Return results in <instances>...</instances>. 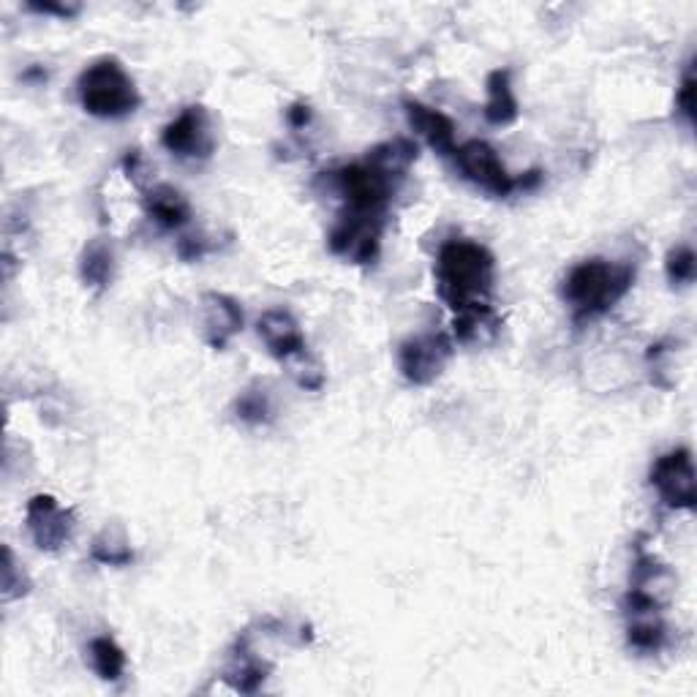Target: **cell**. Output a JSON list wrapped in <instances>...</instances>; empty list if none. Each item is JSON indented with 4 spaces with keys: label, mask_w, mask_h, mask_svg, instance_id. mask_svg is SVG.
<instances>
[{
    "label": "cell",
    "mask_w": 697,
    "mask_h": 697,
    "mask_svg": "<svg viewBox=\"0 0 697 697\" xmlns=\"http://www.w3.org/2000/svg\"><path fill=\"white\" fill-rule=\"evenodd\" d=\"M494 254L474 240H447L438 249L436 286L453 311L485 303V297L494 290Z\"/></svg>",
    "instance_id": "cell-1"
},
{
    "label": "cell",
    "mask_w": 697,
    "mask_h": 697,
    "mask_svg": "<svg viewBox=\"0 0 697 697\" xmlns=\"http://www.w3.org/2000/svg\"><path fill=\"white\" fill-rule=\"evenodd\" d=\"M633 281L635 270L629 264L586 260L564 281V300L573 305L575 320H592L613 309L627 294Z\"/></svg>",
    "instance_id": "cell-2"
},
{
    "label": "cell",
    "mask_w": 697,
    "mask_h": 697,
    "mask_svg": "<svg viewBox=\"0 0 697 697\" xmlns=\"http://www.w3.org/2000/svg\"><path fill=\"white\" fill-rule=\"evenodd\" d=\"M80 104L93 118H125L140 107L134 80L118 58H99L77 80Z\"/></svg>",
    "instance_id": "cell-3"
},
{
    "label": "cell",
    "mask_w": 697,
    "mask_h": 697,
    "mask_svg": "<svg viewBox=\"0 0 697 697\" xmlns=\"http://www.w3.org/2000/svg\"><path fill=\"white\" fill-rule=\"evenodd\" d=\"M335 185L344 194L352 210H363V213H382L387 210L390 200L395 194V180L393 174L378 170L376 164H371L368 159L363 164L344 166V170L333 172Z\"/></svg>",
    "instance_id": "cell-4"
},
{
    "label": "cell",
    "mask_w": 697,
    "mask_h": 697,
    "mask_svg": "<svg viewBox=\"0 0 697 697\" xmlns=\"http://www.w3.org/2000/svg\"><path fill=\"white\" fill-rule=\"evenodd\" d=\"M382 230V213H363V210L348 208L330 232V249L357 264H371L378 256Z\"/></svg>",
    "instance_id": "cell-5"
},
{
    "label": "cell",
    "mask_w": 697,
    "mask_h": 697,
    "mask_svg": "<svg viewBox=\"0 0 697 697\" xmlns=\"http://www.w3.org/2000/svg\"><path fill=\"white\" fill-rule=\"evenodd\" d=\"M26 526L36 548L55 553L65 543H71L77 521L71 509L60 507L55 496L36 494L26 507Z\"/></svg>",
    "instance_id": "cell-6"
},
{
    "label": "cell",
    "mask_w": 697,
    "mask_h": 697,
    "mask_svg": "<svg viewBox=\"0 0 697 697\" xmlns=\"http://www.w3.org/2000/svg\"><path fill=\"white\" fill-rule=\"evenodd\" d=\"M455 161H458V170L464 172V178L488 191V194L507 196L518 189V178L507 172V166L502 164V159L488 142L472 140L455 148Z\"/></svg>",
    "instance_id": "cell-7"
},
{
    "label": "cell",
    "mask_w": 697,
    "mask_h": 697,
    "mask_svg": "<svg viewBox=\"0 0 697 697\" xmlns=\"http://www.w3.org/2000/svg\"><path fill=\"white\" fill-rule=\"evenodd\" d=\"M651 485L659 491L663 502L673 509H693L697 502L693 453L684 447L670 449L651 468Z\"/></svg>",
    "instance_id": "cell-8"
},
{
    "label": "cell",
    "mask_w": 697,
    "mask_h": 697,
    "mask_svg": "<svg viewBox=\"0 0 697 697\" xmlns=\"http://www.w3.org/2000/svg\"><path fill=\"white\" fill-rule=\"evenodd\" d=\"M453 357V341L444 333H425L408 339L398 348V365L412 384H431L442 376L444 365Z\"/></svg>",
    "instance_id": "cell-9"
},
{
    "label": "cell",
    "mask_w": 697,
    "mask_h": 697,
    "mask_svg": "<svg viewBox=\"0 0 697 697\" xmlns=\"http://www.w3.org/2000/svg\"><path fill=\"white\" fill-rule=\"evenodd\" d=\"M161 145L178 159H208L215 150L213 125H210L208 110L200 104L185 107L178 118L161 134Z\"/></svg>",
    "instance_id": "cell-10"
},
{
    "label": "cell",
    "mask_w": 697,
    "mask_h": 697,
    "mask_svg": "<svg viewBox=\"0 0 697 697\" xmlns=\"http://www.w3.org/2000/svg\"><path fill=\"white\" fill-rule=\"evenodd\" d=\"M243 330V311L238 300L221 292L202 294V333L213 348H224Z\"/></svg>",
    "instance_id": "cell-11"
},
{
    "label": "cell",
    "mask_w": 697,
    "mask_h": 697,
    "mask_svg": "<svg viewBox=\"0 0 697 697\" xmlns=\"http://www.w3.org/2000/svg\"><path fill=\"white\" fill-rule=\"evenodd\" d=\"M256 327H260L264 346H267L270 354H273L275 360H281V363H290L292 357L305 352V335L303 330H300V324L294 322L290 311L281 309L264 311Z\"/></svg>",
    "instance_id": "cell-12"
},
{
    "label": "cell",
    "mask_w": 697,
    "mask_h": 697,
    "mask_svg": "<svg viewBox=\"0 0 697 697\" xmlns=\"http://www.w3.org/2000/svg\"><path fill=\"white\" fill-rule=\"evenodd\" d=\"M408 125L436 150L438 155L455 153V123L444 112L425 107L420 101H406Z\"/></svg>",
    "instance_id": "cell-13"
},
{
    "label": "cell",
    "mask_w": 697,
    "mask_h": 697,
    "mask_svg": "<svg viewBox=\"0 0 697 697\" xmlns=\"http://www.w3.org/2000/svg\"><path fill=\"white\" fill-rule=\"evenodd\" d=\"M502 320L488 303H474L464 311H455L453 333L461 344H488L498 335Z\"/></svg>",
    "instance_id": "cell-14"
},
{
    "label": "cell",
    "mask_w": 697,
    "mask_h": 697,
    "mask_svg": "<svg viewBox=\"0 0 697 697\" xmlns=\"http://www.w3.org/2000/svg\"><path fill=\"white\" fill-rule=\"evenodd\" d=\"M145 210L150 219L164 230H178V226L189 224L191 219L189 200L172 185H155L145 196Z\"/></svg>",
    "instance_id": "cell-15"
},
{
    "label": "cell",
    "mask_w": 697,
    "mask_h": 697,
    "mask_svg": "<svg viewBox=\"0 0 697 697\" xmlns=\"http://www.w3.org/2000/svg\"><path fill=\"white\" fill-rule=\"evenodd\" d=\"M488 104H485V120L491 125H509L518 118V99L513 90V74L507 69H496L488 74Z\"/></svg>",
    "instance_id": "cell-16"
},
{
    "label": "cell",
    "mask_w": 697,
    "mask_h": 697,
    "mask_svg": "<svg viewBox=\"0 0 697 697\" xmlns=\"http://www.w3.org/2000/svg\"><path fill=\"white\" fill-rule=\"evenodd\" d=\"M80 275L88 286H93V290L110 286L112 275H115V249H112L110 240L104 238L90 240L80 256Z\"/></svg>",
    "instance_id": "cell-17"
},
{
    "label": "cell",
    "mask_w": 697,
    "mask_h": 697,
    "mask_svg": "<svg viewBox=\"0 0 697 697\" xmlns=\"http://www.w3.org/2000/svg\"><path fill=\"white\" fill-rule=\"evenodd\" d=\"M368 161L376 164L378 170L393 174V178H404L408 166H412V161H417V145L408 140L384 142V145L371 150Z\"/></svg>",
    "instance_id": "cell-18"
},
{
    "label": "cell",
    "mask_w": 697,
    "mask_h": 697,
    "mask_svg": "<svg viewBox=\"0 0 697 697\" xmlns=\"http://www.w3.org/2000/svg\"><path fill=\"white\" fill-rule=\"evenodd\" d=\"M90 663H93V670L99 673V678H104V681H118L125 673L123 648H120L112 638H107V635H101V638L90 643Z\"/></svg>",
    "instance_id": "cell-19"
},
{
    "label": "cell",
    "mask_w": 697,
    "mask_h": 697,
    "mask_svg": "<svg viewBox=\"0 0 697 697\" xmlns=\"http://www.w3.org/2000/svg\"><path fill=\"white\" fill-rule=\"evenodd\" d=\"M665 643V627L657 616H640L638 622L629 624V646L640 651H659Z\"/></svg>",
    "instance_id": "cell-20"
},
{
    "label": "cell",
    "mask_w": 697,
    "mask_h": 697,
    "mask_svg": "<svg viewBox=\"0 0 697 697\" xmlns=\"http://www.w3.org/2000/svg\"><path fill=\"white\" fill-rule=\"evenodd\" d=\"M665 270H668L670 284H693L697 273V256L689 245H678L665 260Z\"/></svg>",
    "instance_id": "cell-21"
},
{
    "label": "cell",
    "mask_w": 697,
    "mask_h": 697,
    "mask_svg": "<svg viewBox=\"0 0 697 697\" xmlns=\"http://www.w3.org/2000/svg\"><path fill=\"white\" fill-rule=\"evenodd\" d=\"M234 408H238V417L243 420V423L260 425L270 420V398L264 390H245L238 398V404H234Z\"/></svg>",
    "instance_id": "cell-22"
},
{
    "label": "cell",
    "mask_w": 697,
    "mask_h": 697,
    "mask_svg": "<svg viewBox=\"0 0 697 697\" xmlns=\"http://www.w3.org/2000/svg\"><path fill=\"white\" fill-rule=\"evenodd\" d=\"M264 676H267V668H262L254 659L240 657V665L234 668L230 678L234 681V689H240V693H256L262 687Z\"/></svg>",
    "instance_id": "cell-23"
},
{
    "label": "cell",
    "mask_w": 697,
    "mask_h": 697,
    "mask_svg": "<svg viewBox=\"0 0 697 697\" xmlns=\"http://www.w3.org/2000/svg\"><path fill=\"white\" fill-rule=\"evenodd\" d=\"M30 580L26 578V573H17V564H14V553L11 548H3V597L6 599H14L28 594Z\"/></svg>",
    "instance_id": "cell-24"
},
{
    "label": "cell",
    "mask_w": 697,
    "mask_h": 697,
    "mask_svg": "<svg viewBox=\"0 0 697 697\" xmlns=\"http://www.w3.org/2000/svg\"><path fill=\"white\" fill-rule=\"evenodd\" d=\"M93 558L101 564H110V567H123V564L134 562V553L125 545H118V548H110V545H93Z\"/></svg>",
    "instance_id": "cell-25"
},
{
    "label": "cell",
    "mask_w": 697,
    "mask_h": 697,
    "mask_svg": "<svg viewBox=\"0 0 697 697\" xmlns=\"http://www.w3.org/2000/svg\"><path fill=\"white\" fill-rule=\"evenodd\" d=\"M676 104L678 110H681V115L689 120V123H695V74L693 71H687V77H684L681 88H678V95H676Z\"/></svg>",
    "instance_id": "cell-26"
},
{
    "label": "cell",
    "mask_w": 697,
    "mask_h": 697,
    "mask_svg": "<svg viewBox=\"0 0 697 697\" xmlns=\"http://www.w3.org/2000/svg\"><path fill=\"white\" fill-rule=\"evenodd\" d=\"M30 11H39V14H58L63 20L74 17L80 11V6H65V3H28Z\"/></svg>",
    "instance_id": "cell-27"
},
{
    "label": "cell",
    "mask_w": 697,
    "mask_h": 697,
    "mask_svg": "<svg viewBox=\"0 0 697 697\" xmlns=\"http://www.w3.org/2000/svg\"><path fill=\"white\" fill-rule=\"evenodd\" d=\"M286 118H290V123L294 125V129H303V125L311 120V110L305 104H294L292 110L286 112Z\"/></svg>",
    "instance_id": "cell-28"
}]
</instances>
